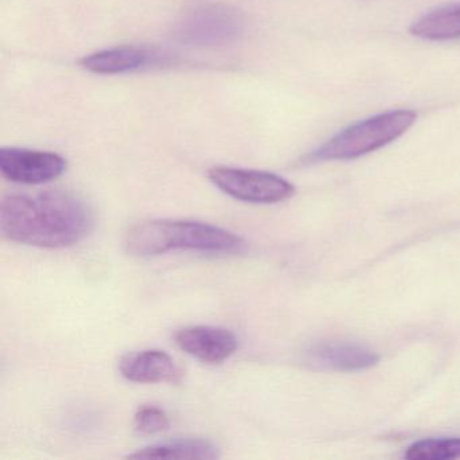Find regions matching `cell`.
Segmentation results:
<instances>
[{
    "instance_id": "cell-10",
    "label": "cell",
    "mask_w": 460,
    "mask_h": 460,
    "mask_svg": "<svg viewBox=\"0 0 460 460\" xmlns=\"http://www.w3.org/2000/svg\"><path fill=\"white\" fill-rule=\"evenodd\" d=\"M123 378L137 384H177L182 370L163 349H142L125 355L119 362Z\"/></svg>"
},
{
    "instance_id": "cell-1",
    "label": "cell",
    "mask_w": 460,
    "mask_h": 460,
    "mask_svg": "<svg viewBox=\"0 0 460 460\" xmlns=\"http://www.w3.org/2000/svg\"><path fill=\"white\" fill-rule=\"evenodd\" d=\"M93 227V214L68 190L12 193L0 204V230L15 243L63 249L82 242Z\"/></svg>"
},
{
    "instance_id": "cell-12",
    "label": "cell",
    "mask_w": 460,
    "mask_h": 460,
    "mask_svg": "<svg viewBox=\"0 0 460 460\" xmlns=\"http://www.w3.org/2000/svg\"><path fill=\"white\" fill-rule=\"evenodd\" d=\"M411 33L428 41L460 39V4L428 13L411 25Z\"/></svg>"
},
{
    "instance_id": "cell-5",
    "label": "cell",
    "mask_w": 460,
    "mask_h": 460,
    "mask_svg": "<svg viewBox=\"0 0 460 460\" xmlns=\"http://www.w3.org/2000/svg\"><path fill=\"white\" fill-rule=\"evenodd\" d=\"M208 179L223 193L244 203H282L296 192L295 185L284 177L254 169L214 166L208 171Z\"/></svg>"
},
{
    "instance_id": "cell-6",
    "label": "cell",
    "mask_w": 460,
    "mask_h": 460,
    "mask_svg": "<svg viewBox=\"0 0 460 460\" xmlns=\"http://www.w3.org/2000/svg\"><path fill=\"white\" fill-rule=\"evenodd\" d=\"M66 171V160L58 153L21 147L0 149L2 176L17 184H47L63 176Z\"/></svg>"
},
{
    "instance_id": "cell-4",
    "label": "cell",
    "mask_w": 460,
    "mask_h": 460,
    "mask_svg": "<svg viewBox=\"0 0 460 460\" xmlns=\"http://www.w3.org/2000/svg\"><path fill=\"white\" fill-rule=\"evenodd\" d=\"M243 13L230 4H206L188 7L177 21L173 36L190 47L220 48L235 44L246 33Z\"/></svg>"
},
{
    "instance_id": "cell-3",
    "label": "cell",
    "mask_w": 460,
    "mask_h": 460,
    "mask_svg": "<svg viewBox=\"0 0 460 460\" xmlns=\"http://www.w3.org/2000/svg\"><path fill=\"white\" fill-rule=\"evenodd\" d=\"M416 119L417 114L411 110H397L360 120L336 134L311 153L306 161H349L370 155L402 137Z\"/></svg>"
},
{
    "instance_id": "cell-9",
    "label": "cell",
    "mask_w": 460,
    "mask_h": 460,
    "mask_svg": "<svg viewBox=\"0 0 460 460\" xmlns=\"http://www.w3.org/2000/svg\"><path fill=\"white\" fill-rule=\"evenodd\" d=\"M309 367L323 371H362L379 362V355L368 347L349 341H324L305 352Z\"/></svg>"
},
{
    "instance_id": "cell-14",
    "label": "cell",
    "mask_w": 460,
    "mask_h": 460,
    "mask_svg": "<svg viewBox=\"0 0 460 460\" xmlns=\"http://www.w3.org/2000/svg\"><path fill=\"white\" fill-rule=\"evenodd\" d=\"M169 417L164 409L155 405H144L134 416V429L142 436L157 435L168 429Z\"/></svg>"
},
{
    "instance_id": "cell-11",
    "label": "cell",
    "mask_w": 460,
    "mask_h": 460,
    "mask_svg": "<svg viewBox=\"0 0 460 460\" xmlns=\"http://www.w3.org/2000/svg\"><path fill=\"white\" fill-rule=\"evenodd\" d=\"M128 459H219L220 448L209 438H176L152 444L128 455Z\"/></svg>"
},
{
    "instance_id": "cell-7",
    "label": "cell",
    "mask_w": 460,
    "mask_h": 460,
    "mask_svg": "<svg viewBox=\"0 0 460 460\" xmlns=\"http://www.w3.org/2000/svg\"><path fill=\"white\" fill-rule=\"evenodd\" d=\"M173 63L171 56L139 47H117L85 56L80 64L96 75H125Z\"/></svg>"
},
{
    "instance_id": "cell-8",
    "label": "cell",
    "mask_w": 460,
    "mask_h": 460,
    "mask_svg": "<svg viewBox=\"0 0 460 460\" xmlns=\"http://www.w3.org/2000/svg\"><path fill=\"white\" fill-rule=\"evenodd\" d=\"M177 346L204 363H222L238 349V339L227 328L214 325H192L177 331Z\"/></svg>"
},
{
    "instance_id": "cell-13",
    "label": "cell",
    "mask_w": 460,
    "mask_h": 460,
    "mask_svg": "<svg viewBox=\"0 0 460 460\" xmlns=\"http://www.w3.org/2000/svg\"><path fill=\"white\" fill-rule=\"evenodd\" d=\"M409 460H449L460 457V438H430L406 448Z\"/></svg>"
},
{
    "instance_id": "cell-2",
    "label": "cell",
    "mask_w": 460,
    "mask_h": 460,
    "mask_svg": "<svg viewBox=\"0 0 460 460\" xmlns=\"http://www.w3.org/2000/svg\"><path fill=\"white\" fill-rule=\"evenodd\" d=\"M242 239L231 231L208 223L182 219H155L138 223L126 235L128 252L155 257L171 252H235Z\"/></svg>"
}]
</instances>
